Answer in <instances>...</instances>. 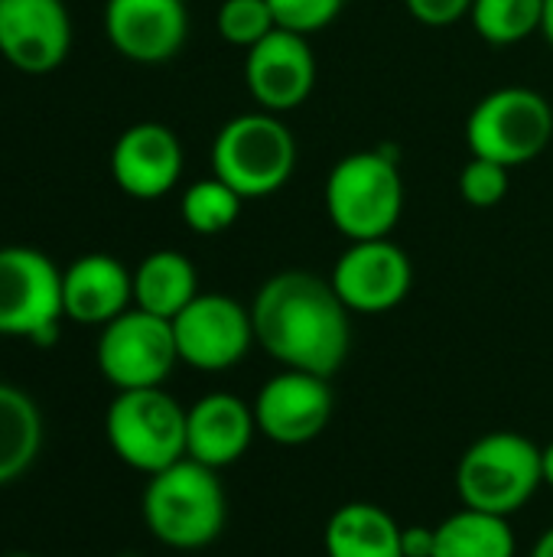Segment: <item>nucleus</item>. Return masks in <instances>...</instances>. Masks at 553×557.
Listing matches in <instances>:
<instances>
[{"label": "nucleus", "instance_id": "nucleus-10", "mask_svg": "<svg viewBox=\"0 0 553 557\" xmlns=\"http://www.w3.org/2000/svg\"><path fill=\"white\" fill-rule=\"evenodd\" d=\"M173 336L179 362L199 372H225L257 343L251 310L228 294H199L179 317H173Z\"/></svg>", "mask_w": 553, "mask_h": 557}, {"label": "nucleus", "instance_id": "nucleus-25", "mask_svg": "<svg viewBox=\"0 0 553 557\" xmlns=\"http://www.w3.org/2000/svg\"><path fill=\"white\" fill-rule=\"evenodd\" d=\"M215 26H218V36L238 49H251L271 29H277L267 0H222Z\"/></svg>", "mask_w": 553, "mask_h": 557}, {"label": "nucleus", "instance_id": "nucleus-4", "mask_svg": "<svg viewBox=\"0 0 553 557\" xmlns=\"http://www.w3.org/2000/svg\"><path fill=\"white\" fill-rule=\"evenodd\" d=\"M297 170V137L271 111H248L225 121L212 140V176L241 199L280 193Z\"/></svg>", "mask_w": 553, "mask_h": 557}, {"label": "nucleus", "instance_id": "nucleus-31", "mask_svg": "<svg viewBox=\"0 0 553 557\" xmlns=\"http://www.w3.org/2000/svg\"><path fill=\"white\" fill-rule=\"evenodd\" d=\"M541 33H544V39L551 42L553 49V0H544V26H541Z\"/></svg>", "mask_w": 553, "mask_h": 557}, {"label": "nucleus", "instance_id": "nucleus-30", "mask_svg": "<svg viewBox=\"0 0 553 557\" xmlns=\"http://www.w3.org/2000/svg\"><path fill=\"white\" fill-rule=\"evenodd\" d=\"M531 557H553V529H548V532L538 539V545H535Z\"/></svg>", "mask_w": 553, "mask_h": 557}, {"label": "nucleus", "instance_id": "nucleus-3", "mask_svg": "<svg viewBox=\"0 0 553 557\" xmlns=\"http://www.w3.org/2000/svg\"><path fill=\"white\" fill-rule=\"evenodd\" d=\"M326 215L349 242L391 238L404 212V180L381 150L345 153L326 176Z\"/></svg>", "mask_w": 553, "mask_h": 557}, {"label": "nucleus", "instance_id": "nucleus-15", "mask_svg": "<svg viewBox=\"0 0 553 557\" xmlns=\"http://www.w3.org/2000/svg\"><path fill=\"white\" fill-rule=\"evenodd\" d=\"M104 36L130 62H169L189 36L186 0H108Z\"/></svg>", "mask_w": 553, "mask_h": 557}, {"label": "nucleus", "instance_id": "nucleus-19", "mask_svg": "<svg viewBox=\"0 0 553 557\" xmlns=\"http://www.w3.org/2000/svg\"><path fill=\"white\" fill-rule=\"evenodd\" d=\"M326 557H404L401 525L375 503H345L326 522Z\"/></svg>", "mask_w": 553, "mask_h": 557}, {"label": "nucleus", "instance_id": "nucleus-7", "mask_svg": "<svg viewBox=\"0 0 553 557\" xmlns=\"http://www.w3.org/2000/svg\"><path fill=\"white\" fill-rule=\"evenodd\" d=\"M553 140L551 101L525 85H505L479 98L466 117L473 157L495 160L508 170L538 160Z\"/></svg>", "mask_w": 553, "mask_h": 557}, {"label": "nucleus", "instance_id": "nucleus-13", "mask_svg": "<svg viewBox=\"0 0 553 557\" xmlns=\"http://www.w3.org/2000/svg\"><path fill=\"white\" fill-rule=\"evenodd\" d=\"M244 82L261 111L287 114L300 108L316 88V55L310 36L271 29L244 55Z\"/></svg>", "mask_w": 553, "mask_h": 557}, {"label": "nucleus", "instance_id": "nucleus-24", "mask_svg": "<svg viewBox=\"0 0 553 557\" xmlns=\"http://www.w3.org/2000/svg\"><path fill=\"white\" fill-rule=\"evenodd\" d=\"M241 206L244 199L228 183H222L218 176H205L186 186L179 199V215L196 235H222L238 222Z\"/></svg>", "mask_w": 553, "mask_h": 557}, {"label": "nucleus", "instance_id": "nucleus-23", "mask_svg": "<svg viewBox=\"0 0 553 557\" xmlns=\"http://www.w3.org/2000/svg\"><path fill=\"white\" fill-rule=\"evenodd\" d=\"M473 29L489 46H515L544 26V0H473Z\"/></svg>", "mask_w": 553, "mask_h": 557}, {"label": "nucleus", "instance_id": "nucleus-26", "mask_svg": "<svg viewBox=\"0 0 553 557\" xmlns=\"http://www.w3.org/2000/svg\"><path fill=\"white\" fill-rule=\"evenodd\" d=\"M508 166L486 160V157H473L463 173H460V196L466 206L473 209H492L508 196Z\"/></svg>", "mask_w": 553, "mask_h": 557}, {"label": "nucleus", "instance_id": "nucleus-2", "mask_svg": "<svg viewBox=\"0 0 553 557\" xmlns=\"http://www.w3.org/2000/svg\"><path fill=\"white\" fill-rule=\"evenodd\" d=\"M140 509L150 535L176 552L212 545L228 519V499L218 483V470L189 457L150 476Z\"/></svg>", "mask_w": 553, "mask_h": 557}, {"label": "nucleus", "instance_id": "nucleus-1", "mask_svg": "<svg viewBox=\"0 0 553 557\" xmlns=\"http://www.w3.org/2000/svg\"><path fill=\"white\" fill-rule=\"evenodd\" d=\"M349 307L329 277L280 271L261 284L251 304L254 339L284 369L332 379L352 346Z\"/></svg>", "mask_w": 553, "mask_h": 557}, {"label": "nucleus", "instance_id": "nucleus-6", "mask_svg": "<svg viewBox=\"0 0 553 557\" xmlns=\"http://www.w3.org/2000/svg\"><path fill=\"white\" fill-rule=\"evenodd\" d=\"M104 437L121 463L153 476L186 457V408L163 385L117 392L104 414Z\"/></svg>", "mask_w": 553, "mask_h": 557}, {"label": "nucleus", "instance_id": "nucleus-12", "mask_svg": "<svg viewBox=\"0 0 553 557\" xmlns=\"http://www.w3.org/2000/svg\"><path fill=\"white\" fill-rule=\"evenodd\" d=\"M72 52L65 0H0V55L23 75L55 72Z\"/></svg>", "mask_w": 553, "mask_h": 557}, {"label": "nucleus", "instance_id": "nucleus-28", "mask_svg": "<svg viewBox=\"0 0 553 557\" xmlns=\"http://www.w3.org/2000/svg\"><path fill=\"white\" fill-rule=\"evenodd\" d=\"M404 7L417 23L440 29V26H453L463 16H469L473 0H404Z\"/></svg>", "mask_w": 553, "mask_h": 557}, {"label": "nucleus", "instance_id": "nucleus-21", "mask_svg": "<svg viewBox=\"0 0 553 557\" xmlns=\"http://www.w3.org/2000/svg\"><path fill=\"white\" fill-rule=\"evenodd\" d=\"M42 447V414L36 401L0 382V486L20 480L39 457Z\"/></svg>", "mask_w": 553, "mask_h": 557}, {"label": "nucleus", "instance_id": "nucleus-8", "mask_svg": "<svg viewBox=\"0 0 553 557\" xmlns=\"http://www.w3.org/2000/svg\"><path fill=\"white\" fill-rule=\"evenodd\" d=\"M62 320V268L26 245L0 248V336L52 346Z\"/></svg>", "mask_w": 553, "mask_h": 557}, {"label": "nucleus", "instance_id": "nucleus-22", "mask_svg": "<svg viewBox=\"0 0 553 557\" xmlns=\"http://www.w3.org/2000/svg\"><path fill=\"white\" fill-rule=\"evenodd\" d=\"M515 532L505 516L460 509L437 525L433 557H515Z\"/></svg>", "mask_w": 553, "mask_h": 557}, {"label": "nucleus", "instance_id": "nucleus-17", "mask_svg": "<svg viewBox=\"0 0 553 557\" xmlns=\"http://www.w3.org/2000/svg\"><path fill=\"white\" fill-rule=\"evenodd\" d=\"M134 307V271L114 255L91 251L62 271V310L78 326H108Z\"/></svg>", "mask_w": 553, "mask_h": 557}, {"label": "nucleus", "instance_id": "nucleus-27", "mask_svg": "<svg viewBox=\"0 0 553 557\" xmlns=\"http://www.w3.org/2000/svg\"><path fill=\"white\" fill-rule=\"evenodd\" d=\"M267 7L280 29L313 36L342 13L345 0H267Z\"/></svg>", "mask_w": 553, "mask_h": 557}, {"label": "nucleus", "instance_id": "nucleus-16", "mask_svg": "<svg viewBox=\"0 0 553 557\" xmlns=\"http://www.w3.org/2000/svg\"><path fill=\"white\" fill-rule=\"evenodd\" d=\"M179 176L183 144L176 131L160 121L130 124L111 147V180L130 199H160L176 189Z\"/></svg>", "mask_w": 553, "mask_h": 557}, {"label": "nucleus", "instance_id": "nucleus-14", "mask_svg": "<svg viewBox=\"0 0 553 557\" xmlns=\"http://www.w3.org/2000/svg\"><path fill=\"white\" fill-rule=\"evenodd\" d=\"M251 408L264 437L284 447H300L326 431L332 418V388L323 375L284 369L261 385Z\"/></svg>", "mask_w": 553, "mask_h": 557}, {"label": "nucleus", "instance_id": "nucleus-11", "mask_svg": "<svg viewBox=\"0 0 553 557\" xmlns=\"http://www.w3.org/2000/svg\"><path fill=\"white\" fill-rule=\"evenodd\" d=\"M329 281L352 313H388L411 294L414 264L391 238L349 242V248L336 258Z\"/></svg>", "mask_w": 553, "mask_h": 557}, {"label": "nucleus", "instance_id": "nucleus-20", "mask_svg": "<svg viewBox=\"0 0 553 557\" xmlns=\"http://www.w3.org/2000/svg\"><path fill=\"white\" fill-rule=\"evenodd\" d=\"M199 297V274L196 264L173 248L150 251L134 268V307L173 320Z\"/></svg>", "mask_w": 553, "mask_h": 557}, {"label": "nucleus", "instance_id": "nucleus-5", "mask_svg": "<svg viewBox=\"0 0 553 557\" xmlns=\"http://www.w3.org/2000/svg\"><path fill=\"white\" fill-rule=\"evenodd\" d=\"M544 486L541 447L515 431H492L469 444L456 467V490L466 509L515 516Z\"/></svg>", "mask_w": 553, "mask_h": 557}, {"label": "nucleus", "instance_id": "nucleus-32", "mask_svg": "<svg viewBox=\"0 0 553 557\" xmlns=\"http://www.w3.org/2000/svg\"><path fill=\"white\" fill-rule=\"evenodd\" d=\"M541 463H544V483L553 490V444L541 450Z\"/></svg>", "mask_w": 553, "mask_h": 557}, {"label": "nucleus", "instance_id": "nucleus-18", "mask_svg": "<svg viewBox=\"0 0 553 557\" xmlns=\"http://www.w3.org/2000/svg\"><path fill=\"white\" fill-rule=\"evenodd\" d=\"M254 431L257 421L248 401L228 392L202 395L186 411V457L212 470L231 467L248 454Z\"/></svg>", "mask_w": 553, "mask_h": 557}, {"label": "nucleus", "instance_id": "nucleus-33", "mask_svg": "<svg viewBox=\"0 0 553 557\" xmlns=\"http://www.w3.org/2000/svg\"><path fill=\"white\" fill-rule=\"evenodd\" d=\"M7 557H33V555H7Z\"/></svg>", "mask_w": 553, "mask_h": 557}, {"label": "nucleus", "instance_id": "nucleus-29", "mask_svg": "<svg viewBox=\"0 0 553 557\" xmlns=\"http://www.w3.org/2000/svg\"><path fill=\"white\" fill-rule=\"evenodd\" d=\"M401 552H404V557H433V552H437V529H427V525L401 529Z\"/></svg>", "mask_w": 553, "mask_h": 557}, {"label": "nucleus", "instance_id": "nucleus-9", "mask_svg": "<svg viewBox=\"0 0 553 557\" xmlns=\"http://www.w3.org/2000/svg\"><path fill=\"white\" fill-rule=\"evenodd\" d=\"M95 362L117 392L160 388L179 362L173 320L153 317L140 307L124 310L117 320L101 326Z\"/></svg>", "mask_w": 553, "mask_h": 557}]
</instances>
